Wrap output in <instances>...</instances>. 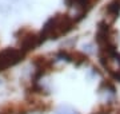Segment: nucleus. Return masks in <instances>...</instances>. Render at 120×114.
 Instances as JSON below:
<instances>
[{"label":"nucleus","mask_w":120,"mask_h":114,"mask_svg":"<svg viewBox=\"0 0 120 114\" xmlns=\"http://www.w3.org/2000/svg\"><path fill=\"white\" fill-rule=\"evenodd\" d=\"M24 57L20 48H7L0 54V70H4L9 66L16 65L17 62H20Z\"/></svg>","instance_id":"nucleus-2"},{"label":"nucleus","mask_w":120,"mask_h":114,"mask_svg":"<svg viewBox=\"0 0 120 114\" xmlns=\"http://www.w3.org/2000/svg\"><path fill=\"white\" fill-rule=\"evenodd\" d=\"M41 42L40 36H35V35H26L23 36L22 40H20V50H31V48L36 47L39 43Z\"/></svg>","instance_id":"nucleus-3"},{"label":"nucleus","mask_w":120,"mask_h":114,"mask_svg":"<svg viewBox=\"0 0 120 114\" xmlns=\"http://www.w3.org/2000/svg\"><path fill=\"white\" fill-rule=\"evenodd\" d=\"M75 24L76 23L71 18V15H56V16L48 19L45 22L39 36L41 40L45 39V38L56 39V38L67 34L69 30H72Z\"/></svg>","instance_id":"nucleus-1"}]
</instances>
